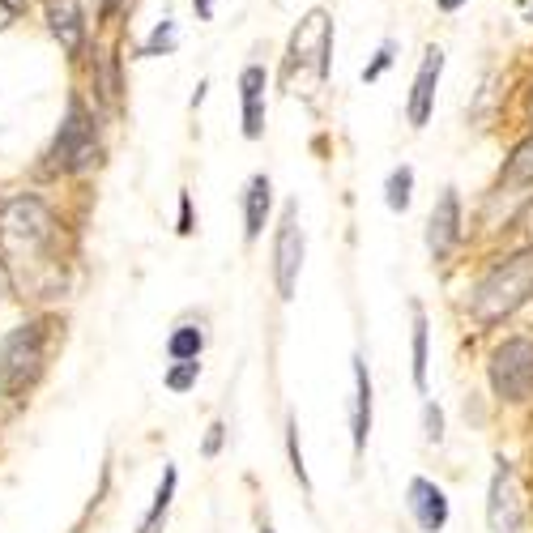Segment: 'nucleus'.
I'll list each match as a JSON object with an SVG mask.
<instances>
[{"instance_id": "f257e3e1", "label": "nucleus", "mask_w": 533, "mask_h": 533, "mask_svg": "<svg viewBox=\"0 0 533 533\" xmlns=\"http://www.w3.org/2000/svg\"><path fill=\"white\" fill-rule=\"evenodd\" d=\"M529 295H533V248H521V252H512L508 261H499L487 278L474 286L470 316L478 325H499V320H508Z\"/></svg>"}, {"instance_id": "f03ea898", "label": "nucleus", "mask_w": 533, "mask_h": 533, "mask_svg": "<svg viewBox=\"0 0 533 533\" xmlns=\"http://www.w3.org/2000/svg\"><path fill=\"white\" fill-rule=\"evenodd\" d=\"M303 73L312 69V86H325V77L333 69V22L325 9H312L308 18L295 26L290 35V47H286V77L290 73Z\"/></svg>"}, {"instance_id": "7ed1b4c3", "label": "nucleus", "mask_w": 533, "mask_h": 533, "mask_svg": "<svg viewBox=\"0 0 533 533\" xmlns=\"http://www.w3.org/2000/svg\"><path fill=\"white\" fill-rule=\"evenodd\" d=\"M491 389L499 401H529L533 397V342L508 337L491 354Z\"/></svg>"}, {"instance_id": "20e7f679", "label": "nucleus", "mask_w": 533, "mask_h": 533, "mask_svg": "<svg viewBox=\"0 0 533 533\" xmlns=\"http://www.w3.org/2000/svg\"><path fill=\"white\" fill-rule=\"evenodd\" d=\"M39 363H43V325L13 329L5 337V346H0V389L22 393L39 376Z\"/></svg>"}, {"instance_id": "39448f33", "label": "nucleus", "mask_w": 533, "mask_h": 533, "mask_svg": "<svg viewBox=\"0 0 533 533\" xmlns=\"http://www.w3.org/2000/svg\"><path fill=\"white\" fill-rule=\"evenodd\" d=\"M90 163H99V141H94V124L86 116L82 99H69V116H64L56 145H52V167L60 171H86Z\"/></svg>"}, {"instance_id": "423d86ee", "label": "nucleus", "mask_w": 533, "mask_h": 533, "mask_svg": "<svg viewBox=\"0 0 533 533\" xmlns=\"http://www.w3.org/2000/svg\"><path fill=\"white\" fill-rule=\"evenodd\" d=\"M487 525H491V533H525L521 478H516V470L504 457L495 461V478L487 491Z\"/></svg>"}, {"instance_id": "0eeeda50", "label": "nucleus", "mask_w": 533, "mask_h": 533, "mask_svg": "<svg viewBox=\"0 0 533 533\" xmlns=\"http://www.w3.org/2000/svg\"><path fill=\"white\" fill-rule=\"evenodd\" d=\"M299 269H303V226H299V205L282 209V226L273 239V282H278L282 299H295L299 290Z\"/></svg>"}, {"instance_id": "6e6552de", "label": "nucleus", "mask_w": 533, "mask_h": 533, "mask_svg": "<svg viewBox=\"0 0 533 533\" xmlns=\"http://www.w3.org/2000/svg\"><path fill=\"white\" fill-rule=\"evenodd\" d=\"M457 244H461V197L457 188H444L427 218V248L435 261H448Z\"/></svg>"}, {"instance_id": "1a4fd4ad", "label": "nucleus", "mask_w": 533, "mask_h": 533, "mask_svg": "<svg viewBox=\"0 0 533 533\" xmlns=\"http://www.w3.org/2000/svg\"><path fill=\"white\" fill-rule=\"evenodd\" d=\"M5 235L9 244H26V248H39L47 235H52V214L43 209V201L35 197H18L5 209Z\"/></svg>"}, {"instance_id": "9d476101", "label": "nucleus", "mask_w": 533, "mask_h": 533, "mask_svg": "<svg viewBox=\"0 0 533 533\" xmlns=\"http://www.w3.org/2000/svg\"><path fill=\"white\" fill-rule=\"evenodd\" d=\"M440 73H444V52H440V47H427V52H423V64H418V73H414L410 103H406V116H410L414 128H427V120H431Z\"/></svg>"}, {"instance_id": "9b49d317", "label": "nucleus", "mask_w": 533, "mask_h": 533, "mask_svg": "<svg viewBox=\"0 0 533 533\" xmlns=\"http://www.w3.org/2000/svg\"><path fill=\"white\" fill-rule=\"evenodd\" d=\"M406 504H410V516L418 521V529H423V533H440L448 525V495L435 487L431 478H414L410 482Z\"/></svg>"}, {"instance_id": "f8f14e48", "label": "nucleus", "mask_w": 533, "mask_h": 533, "mask_svg": "<svg viewBox=\"0 0 533 533\" xmlns=\"http://www.w3.org/2000/svg\"><path fill=\"white\" fill-rule=\"evenodd\" d=\"M265 86H269L265 64H248V69L239 73V103H244V137L248 141L265 133Z\"/></svg>"}, {"instance_id": "ddd939ff", "label": "nucleus", "mask_w": 533, "mask_h": 533, "mask_svg": "<svg viewBox=\"0 0 533 533\" xmlns=\"http://www.w3.org/2000/svg\"><path fill=\"white\" fill-rule=\"evenodd\" d=\"M47 26H52V35L60 39V47L69 56L82 52L86 22H82V9H77V0H47Z\"/></svg>"}, {"instance_id": "4468645a", "label": "nucleus", "mask_w": 533, "mask_h": 533, "mask_svg": "<svg viewBox=\"0 0 533 533\" xmlns=\"http://www.w3.org/2000/svg\"><path fill=\"white\" fill-rule=\"evenodd\" d=\"M350 435H354V452L367 448V435H371V376H367V363L354 354V406H350Z\"/></svg>"}, {"instance_id": "2eb2a0df", "label": "nucleus", "mask_w": 533, "mask_h": 533, "mask_svg": "<svg viewBox=\"0 0 533 533\" xmlns=\"http://www.w3.org/2000/svg\"><path fill=\"white\" fill-rule=\"evenodd\" d=\"M269 205H273V184H269V175H252L248 180V192H244V235H248V244H256L265 231V218H269Z\"/></svg>"}, {"instance_id": "dca6fc26", "label": "nucleus", "mask_w": 533, "mask_h": 533, "mask_svg": "<svg viewBox=\"0 0 533 533\" xmlns=\"http://www.w3.org/2000/svg\"><path fill=\"white\" fill-rule=\"evenodd\" d=\"M384 201H389L393 214H406L410 201H414V167H393L389 171V184H384Z\"/></svg>"}, {"instance_id": "f3484780", "label": "nucleus", "mask_w": 533, "mask_h": 533, "mask_svg": "<svg viewBox=\"0 0 533 533\" xmlns=\"http://www.w3.org/2000/svg\"><path fill=\"white\" fill-rule=\"evenodd\" d=\"M504 184H508V188H525V184H533V133L512 150L508 167H504Z\"/></svg>"}, {"instance_id": "a211bd4d", "label": "nucleus", "mask_w": 533, "mask_h": 533, "mask_svg": "<svg viewBox=\"0 0 533 533\" xmlns=\"http://www.w3.org/2000/svg\"><path fill=\"white\" fill-rule=\"evenodd\" d=\"M171 495H175V465H167V470H163V482H158V491H154L150 516L141 521V533H158V525H163V516L171 508Z\"/></svg>"}, {"instance_id": "6ab92c4d", "label": "nucleus", "mask_w": 533, "mask_h": 533, "mask_svg": "<svg viewBox=\"0 0 533 533\" xmlns=\"http://www.w3.org/2000/svg\"><path fill=\"white\" fill-rule=\"evenodd\" d=\"M201 346H205V333L197 325H180V329L171 333L167 354H171L175 363H188V359H197V354H201Z\"/></svg>"}, {"instance_id": "aec40b11", "label": "nucleus", "mask_w": 533, "mask_h": 533, "mask_svg": "<svg viewBox=\"0 0 533 533\" xmlns=\"http://www.w3.org/2000/svg\"><path fill=\"white\" fill-rule=\"evenodd\" d=\"M414 384L418 393H427V316L414 303Z\"/></svg>"}, {"instance_id": "412c9836", "label": "nucleus", "mask_w": 533, "mask_h": 533, "mask_svg": "<svg viewBox=\"0 0 533 533\" xmlns=\"http://www.w3.org/2000/svg\"><path fill=\"white\" fill-rule=\"evenodd\" d=\"M175 47V22L167 18V22H158L154 26V35L145 39V47H141V56H167Z\"/></svg>"}, {"instance_id": "4be33fe9", "label": "nucleus", "mask_w": 533, "mask_h": 533, "mask_svg": "<svg viewBox=\"0 0 533 533\" xmlns=\"http://www.w3.org/2000/svg\"><path fill=\"white\" fill-rule=\"evenodd\" d=\"M286 452H290V470H295V478L303 482V487H312L308 465H303V448H299V427H295V418L286 423Z\"/></svg>"}, {"instance_id": "5701e85b", "label": "nucleus", "mask_w": 533, "mask_h": 533, "mask_svg": "<svg viewBox=\"0 0 533 533\" xmlns=\"http://www.w3.org/2000/svg\"><path fill=\"white\" fill-rule=\"evenodd\" d=\"M197 376H201V363L188 359V363H180V367L167 371V389H171V393H188L192 384H197Z\"/></svg>"}, {"instance_id": "b1692460", "label": "nucleus", "mask_w": 533, "mask_h": 533, "mask_svg": "<svg viewBox=\"0 0 533 533\" xmlns=\"http://www.w3.org/2000/svg\"><path fill=\"white\" fill-rule=\"evenodd\" d=\"M393 60H397V43H393V39H384V43H380V52L371 56V64L363 69V82H376V77H384V69H389Z\"/></svg>"}, {"instance_id": "393cba45", "label": "nucleus", "mask_w": 533, "mask_h": 533, "mask_svg": "<svg viewBox=\"0 0 533 533\" xmlns=\"http://www.w3.org/2000/svg\"><path fill=\"white\" fill-rule=\"evenodd\" d=\"M423 423H427V444H440L444 440V414H440L435 401H427V406H423Z\"/></svg>"}, {"instance_id": "a878e982", "label": "nucleus", "mask_w": 533, "mask_h": 533, "mask_svg": "<svg viewBox=\"0 0 533 533\" xmlns=\"http://www.w3.org/2000/svg\"><path fill=\"white\" fill-rule=\"evenodd\" d=\"M222 440H226V427H222V423H214V427H209V435H205V457H218Z\"/></svg>"}, {"instance_id": "bb28decb", "label": "nucleus", "mask_w": 533, "mask_h": 533, "mask_svg": "<svg viewBox=\"0 0 533 533\" xmlns=\"http://www.w3.org/2000/svg\"><path fill=\"white\" fill-rule=\"evenodd\" d=\"M192 231H197V226H192V197L184 192L180 197V235H192Z\"/></svg>"}, {"instance_id": "cd10ccee", "label": "nucleus", "mask_w": 533, "mask_h": 533, "mask_svg": "<svg viewBox=\"0 0 533 533\" xmlns=\"http://www.w3.org/2000/svg\"><path fill=\"white\" fill-rule=\"evenodd\" d=\"M192 9H197V18H201V22L214 18V0H192Z\"/></svg>"}, {"instance_id": "c85d7f7f", "label": "nucleus", "mask_w": 533, "mask_h": 533, "mask_svg": "<svg viewBox=\"0 0 533 533\" xmlns=\"http://www.w3.org/2000/svg\"><path fill=\"white\" fill-rule=\"evenodd\" d=\"M461 5H465V0H440V9H444V13H457Z\"/></svg>"}, {"instance_id": "c756f323", "label": "nucleus", "mask_w": 533, "mask_h": 533, "mask_svg": "<svg viewBox=\"0 0 533 533\" xmlns=\"http://www.w3.org/2000/svg\"><path fill=\"white\" fill-rule=\"evenodd\" d=\"M5 5H9V9H22V5H26V0H5Z\"/></svg>"}, {"instance_id": "7c9ffc66", "label": "nucleus", "mask_w": 533, "mask_h": 533, "mask_svg": "<svg viewBox=\"0 0 533 533\" xmlns=\"http://www.w3.org/2000/svg\"><path fill=\"white\" fill-rule=\"evenodd\" d=\"M261 533H278V529H273V525H265V529H261Z\"/></svg>"}, {"instance_id": "2f4dec72", "label": "nucleus", "mask_w": 533, "mask_h": 533, "mask_svg": "<svg viewBox=\"0 0 533 533\" xmlns=\"http://www.w3.org/2000/svg\"><path fill=\"white\" fill-rule=\"evenodd\" d=\"M529 111H533V99H529Z\"/></svg>"}]
</instances>
